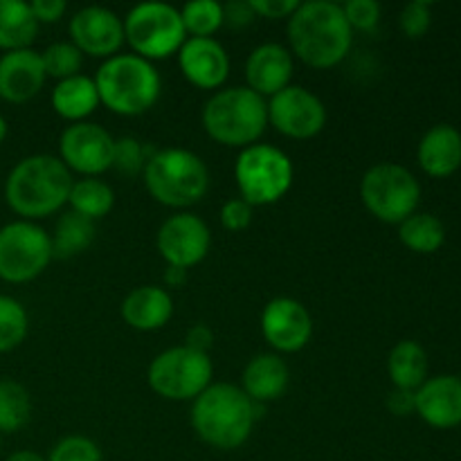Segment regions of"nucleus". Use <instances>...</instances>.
<instances>
[{
    "mask_svg": "<svg viewBox=\"0 0 461 461\" xmlns=\"http://www.w3.org/2000/svg\"><path fill=\"white\" fill-rule=\"evenodd\" d=\"M288 43L291 54L302 63L327 70L345 61L354 43V30L347 23L342 5L333 0H309L300 3L288 18Z\"/></svg>",
    "mask_w": 461,
    "mask_h": 461,
    "instance_id": "obj_1",
    "label": "nucleus"
},
{
    "mask_svg": "<svg viewBox=\"0 0 461 461\" xmlns=\"http://www.w3.org/2000/svg\"><path fill=\"white\" fill-rule=\"evenodd\" d=\"M75 178L72 171L48 153H34L16 162L5 183V201L23 221H39L68 205Z\"/></svg>",
    "mask_w": 461,
    "mask_h": 461,
    "instance_id": "obj_2",
    "label": "nucleus"
},
{
    "mask_svg": "<svg viewBox=\"0 0 461 461\" xmlns=\"http://www.w3.org/2000/svg\"><path fill=\"white\" fill-rule=\"evenodd\" d=\"M259 405L246 392L230 383H212L192 405V428L207 446L234 450L252 435Z\"/></svg>",
    "mask_w": 461,
    "mask_h": 461,
    "instance_id": "obj_3",
    "label": "nucleus"
},
{
    "mask_svg": "<svg viewBox=\"0 0 461 461\" xmlns=\"http://www.w3.org/2000/svg\"><path fill=\"white\" fill-rule=\"evenodd\" d=\"M201 120L214 142L246 149L259 142L268 126V102L248 86H232L207 99Z\"/></svg>",
    "mask_w": 461,
    "mask_h": 461,
    "instance_id": "obj_4",
    "label": "nucleus"
},
{
    "mask_svg": "<svg viewBox=\"0 0 461 461\" xmlns=\"http://www.w3.org/2000/svg\"><path fill=\"white\" fill-rule=\"evenodd\" d=\"M99 102L124 117L147 113L162 90L156 66L138 54H115L97 68L95 75Z\"/></svg>",
    "mask_w": 461,
    "mask_h": 461,
    "instance_id": "obj_5",
    "label": "nucleus"
},
{
    "mask_svg": "<svg viewBox=\"0 0 461 461\" xmlns=\"http://www.w3.org/2000/svg\"><path fill=\"white\" fill-rule=\"evenodd\" d=\"M147 192L167 207L196 205L210 189V169L187 149H160L149 156L142 171Z\"/></svg>",
    "mask_w": 461,
    "mask_h": 461,
    "instance_id": "obj_6",
    "label": "nucleus"
},
{
    "mask_svg": "<svg viewBox=\"0 0 461 461\" xmlns=\"http://www.w3.org/2000/svg\"><path fill=\"white\" fill-rule=\"evenodd\" d=\"M234 178H237L239 198H243L248 205H275L291 189L295 169L291 158L282 149L257 142L241 149L234 162Z\"/></svg>",
    "mask_w": 461,
    "mask_h": 461,
    "instance_id": "obj_7",
    "label": "nucleus"
},
{
    "mask_svg": "<svg viewBox=\"0 0 461 461\" xmlns=\"http://www.w3.org/2000/svg\"><path fill=\"white\" fill-rule=\"evenodd\" d=\"M360 198L374 219L401 225L419 210L421 185L408 167L381 162L365 171L360 180Z\"/></svg>",
    "mask_w": 461,
    "mask_h": 461,
    "instance_id": "obj_8",
    "label": "nucleus"
},
{
    "mask_svg": "<svg viewBox=\"0 0 461 461\" xmlns=\"http://www.w3.org/2000/svg\"><path fill=\"white\" fill-rule=\"evenodd\" d=\"M124 39L138 57L147 61H162L183 48L187 41L180 9L169 3H140L126 14Z\"/></svg>",
    "mask_w": 461,
    "mask_h": 461,
    "instance_id": "obj_9",
    "label": "nucleus"
},
{
    "mask_svg": "<svg viewBox=\"0 0 461 461\" xmlns=\"http://www.w3.org/2000/svg\"><path fill=\"white\" fill-rule=\"evenodd\" d=\"M210 354L189 347H171L151 360L147 372L149 387L167 401H194L212 385Z\"/></svg>",
    "mask_w": 461,
    "mask_h": 461,
    "instance_id": "obj_10",
    "label": "nucleus"
},
{
    "mask_svg": "<svg viewBox=\"0 0 461 461\" xmlns=\"http://www.w3.org/2000/svg\"><path fill=\"white\" fill-rule=\"evenodd\" d=\"M50 234L34 221H12L0 228V279L27 284L52 261Z\"/></svg>",
    "mask_w": 461,
    "mask_h": 461,
    "instance_id": "obj_11",
    "label": "nucleus"
},
{
    "mask_svg": "<svg viewBox=\"0 0 461 461\" xmlns=\"http://www.w3.org/2000/svg\"><path fill=\"white\" fill-rule=\"evenodd\" d=\"M115 138L95 122L68 124L59 138V160L84 178H97L113 167Z\"/></svg>",
    "mask_w": 461,
    "mask_h": 461,
    "instance_id": "obj_12",
    "label": "nucleus"
},
{
    "mask_svg": "<svg viewBox=\"0 0 461 461\" xmlns=\"http://www.w3.org/2000/svg\"><path fill=\"white\" fill-rule=\"evenodd\" d=\"M268 124L286 138L309 140L327 124V108L313 90L291 84L270 97Z\"/></svg>",
    "mask_w": 461,
    "mask_h": 461,
    "instance_id": "obj_13",
    "label": "nucleus"
},
{
    "mask_svg": "<svg viewBox=\"0 0 461 461\" xmlns=\"http://www.w3.org/2000/svg\"><path fill=\"white\" fill-rule=\"evenodd\" d=\"M158 252L167 266L189 270L207 257L212 246V232L201 216L192 212H178L160 225L156 237Z\"/></svg>",
    "mask_w": 461,
    "mask_h": 461,
    "instance_id": "obj_14",
    "label": "nucleus"
},
{
    "mask_svg": "<svg viewBox=\"0 0 461 461\" xmlns=\"http://www.w3.org/2000/svg\"><path fill=\"white\" fill-rule=\"evenodd\" d=\"M261 333L279 354H295L309 345L313 320L306 306L293 297H275L261 311Z\"/></svg>",
    "mask_w": 461,
    "mask_h": 461,
    "instance_id": "obj_15",
    "label": "nucleus"
},
{
    "mask_svg": "<svg viewBox=\"0 0 461 461\" xmlns=\"http://www.w3.org/2000/svg\"><path fill=\"white\" fill-rule=\"evenodd\" d=\"M72 45L79 48L81 54L95 59H111L124 45V23L113 9L90 5L79 9L70 18Z\"/></svg>",
    "mask_w": 461,
    "mask_h": 461,
    "instance_id": "obj_16",
    "label": "nucleus"
},
{
    "mask_svg": "<svg viewBox=\"0 0 461 461\" xmlns=\"http://www.w3.org/2000/svg\"><path fill=\"white\" fill-rule=\"evenodd\" d=\"M414 414L437 430L461 426V376L439 374L414 392Z\"/></svg>",
    "mask_w": 461,
    "mask_h": 461,
    "instance_id": "obj_17",
    "label": "nucleus"
},
{
    "mask_svg": "<svg viewBox=\"0 0 461 461\" xmlns=\"http://www.w3.org/2000/svg\"><path fill=\"white\" fill-rule=\"evenodd\" d=\"M178 66L185 79L203 90L221 88L230 75V57L216 39L187 36L178 50Z\"/></svg>",
    "mask_w": 461,
    "mask_h": 461,
    "instance_id": "obj_18",
    "label": "nucleus"
},
{
    "mask_svg": "<svg viewBox=\"0 0 461 461\" xmlns=\"http://www.w3.org/2000/svg\"><path fill=\"white\" fill-rule=\"evenodd\" d=\"M45 68L36 50H14L0 57V99L7 104H25L43 88Z\"/></svg>",
    "mask_w": 461,
    "mask_h": 461,
    "instance_id": "obj_19",
    "label": "nucleus"
},
{
    "mask_svg": "<svg viewBox=\"0 0 461 461\" xmlns=\"http://www.w3.org/2000/svg\"><path fill=\"white\" fill-rule=\"evenodd\" d=\"M293 54L282 43H261L248 54L246 81L248 88L261 97H273L288 88L293 79Z\"/></svg>",
    "mask_w": 461,
    "mask_h": 461,
    "instance_id": "obj_20",
    "label": "nucleus"
},
{
    "mask_svg": "<svg viewBox=\"0 0 461 461\" xmlns=\"http://www.w3.org/2000/svg\"><path fill=\"white\" fill-rule=\"evenodd\" d=\"M417 160L430 178H448L461 167V133L453 124H437L423 133Z\"/></svg>",
    "mask_w": 461,
    "mask_h": 461,
    "instance_id": "obj_21",
    "label": "nucleus"
},
{
    "mask_svg": "<svg viewBox=\"0 0 461 461\" xmlns=\"http://www.w3.org/2000/svg\"><path fill=\"white\" fill-rule=\"evenodd\" d=\"M291 372L277 354H257L241 374V390L257 405L277 401L286 392Z\"/></svg>",
    "mask_w": 461,
    "mask_h": 461,
    "instance_id": "obj_22",
    "label": "nucleus"
},
{
    "mask_svg": "<svg viewBox=\"0 0 461 461\" xmlns=\"http://www.w3.org/2000/svg\"><path fill=\"white\" fill-rule=\"evenodd\" d=\"M174 315V300L160 286L133 288L122 302V318L135 331H158Z\"/></svg>",
    "mask_w": 461,
    "mask_h": 461,
    "instance_id": "obj_23",
    "label": "nucleus"
},
{
    "mask_svg": "<svg viewBox=\"0 0 461 461\" xmlns=\"http://www.w3.org/2000/svg\"><path fill=\"white\" fill-rule=\"evenodd\" d=\"M99 93L95 79L86 75H75L70 79L57 81L52 88V108L59 117L70 124L86 122L99 106Z\"/></svg>",
    "mask_w": 461,
    "mask_h": 461,
    "instance_id": "obj_24",
    "label": "nucleus"
},
{
    "mask_svg": "<svg viewBox=\"0 0 461 461\" xmlns=\"http://www.w3.org/2000/svg\"><path fill=\"white\" fill-rule=\"evenodd\" d=\"M428 354L417 340H401L387 356V374L394 390L417 392L428 381Z\"/></svg>",
    "mask_w": 461,
    "mask_h": 461,
    "instance_id": "obj_25",
    "label": "nucleus"
},
{
    "mask_svg": "<svg viewBox=\"0 0 461 461\" xmlns=\"http://www.w3.org/2000/svg\"><path fill=\"white\" fill-rule=\"evenodd\" d=\"M39 34V23L32 14L30 3L23 0H0V50L30 48Z\"/></svg>",
    "mask_w": 461,
    "mask_h": 461,
    "instance_id": "obj_26",
    "label": "nucleus"
},
{
    "mask_svg": "<svg viewBox=\"0 0 461 461\" xmlns=\"http://www.w3.org/2000/svg\"><path fill=\"white\" fill-rule=\"evenodd\" d=\"M95 223L84 219V216L75 214V212H66L59 216L54 232L50 234L52 241V257L59 259H72V257L81 255L90 248L95 241Z\"/></svg>",
    "mask_w": 461,
    "mask_h": 461,
    "instance_id": "obj_27",
    "label": "nucleus"
},
{
    "mask_svg": "<svg viewBox=\"0 0 461 461\" xmlns=\"http://www.w3.org/2000/svg\"><path fill=\"white\" fill-rule=\"evenodd\" d=\"M399 239L417 255H432L446 243V228L439 216L430 212H414L399 225Z\"/></svg>",
    "mask_w": 461,
    "mask_h": 461,
    "instance_id": "obj_28",
    "label": "nucleus"
},
{
    "mask_svg": "<svg viewBox=\"0 0 461 461\" xmlns=\"http://www.w3.org/2000/svg\"><path fill=\"white\" fill-rule=\"evenodd\" d=\"M68 203H70V212L95 223V221L104 219L113 210L115 194H113L111 185H106L104 180L81 178L72 183Z\"/></svg>",
    "mask_w": 461,
    "mask_h": 461,
    "instance_id": "obj_29",
    "label": "nucleus"
},
{
    "mask_svg": "<svg viewBox=\"0 0 461 461\" xmlns=\"http://www.w3.org/2000/svg\"><path fill=\"white\" fill-rule=\"evenodd\" d=\"M32 417L30 392L12 378H0V435H14Z\"/></svg>",
    "mask_w": 461,
    "mask_h": 461,
    "instance_id": "obj_30",
    "label": "nucleus"
},
{
    "mask_svg": "<svg viewBox=\"0 0 461 461\" xmlns=\"http://www.w3.org/2000/svg\"><path fill=\"white\" fill-rule=\"evenodd\" d=\"M187 36L194 39H214L216 32L225 23L223 5L216 0H192L180 9Z\"/></svg>",
    "mask_w": 461,
    "mask_h": 461,
    "instance_id": "obj_31",
    "label": "nucleus"
},
{
    "mask_svg": "<svg viewBox=\"0 0 461 461\" xmlns=\"http://www.w3.org/2000/svg\"><path fill=\"white\" fill-rule=\"evenodd\" d=\"M30 318L25 306L9 295H0V354L14 351L27 336Z\"/></svg>",
    "mask_w": 461,
    "mask_h": 461,
    "instance_id": "obj_32",
    "label": "nucleus"
},
{
    "mask_svg": "<svg viewBox=\"0 0 461 461\" xmlns=\"http://www.w3.org/2000/svg\"><path fill=\"white\" fill-rule=\"evenodd\" d=\"M41 61H43L45 75L52 79H70V77L81 75V66H84V54L79 48L68 41H59V43L48 45L41 52Z\"/></svg>",
    "mask_w": 461,
    "mask_h": 461,
    "instance_id": "obj_33",
    "label": "nucleus"
},
{
    "mask_svg": "<svg viewBox=\"0 0 461 461\" xmlns=\"http://www.w3.org/2000/svg\"><path fill=\"white\" fill-rule=\"evenodd\" d=\"M149 162V153L144 149V144L140 140L124 135V138L115 140V151H113V167L117 174L122 176H138L140 171H144Z\"/></svg>",
    "mask_w": 461,
    "mask_h": 461,
    "instance_id": "obj_34",
    "label": "nucleus"
},
{
    "mask_svg": "<svg viewBox=\"0 0 461 461\" xmlns=\"http://www.w3.org/2000/svg\"><path fill=\"white\" fill-rule=\"evenodd\" d=\"M48 461H102V450L88 437L70 435L54 444Z\"/></svg>",
    "mask_w": 461,
    "mask_h": 461,
    "instance_id": "obj_35",
    "label": "nucleus"
},
{
    "mask_svg": "<svg viewBox=\"0 0 461 461\" xmlns=\"http://www.w3.org/2000/svg\"><path fill=\"white\" fill-rule=\"evenodd\" d=\"M399 25L408 39L417 41L428 34L432 25V5L428 0H412L401 9Z\"/></svg>",
    "mask_w": 461,
    "mask_h": 461,
    "instance_id": "obj_36",
    "label": "nucleus"
},
{
    "mask_svg": "<svg viewBox=\"0 0 461 461\" xmlns=\"http://www.w3.org/2000/svg\"><path fill=\"white\" fill-rule=\"evenodd\" d=\"M351 30L372 32L381 23V5L376 0H349L342 5Z\"/></svg>",
    "mask_w": 461,
    "mask_h": 461,
    "instance_id": "obj_37",
    "label": "nucleus"
},
{
    "mask_svg": "<svg viewBox=\"0 0 461 461\" xmlns=\"http://www.w3.org/2000/svg\"><path fill=\"white\" fill-rule=\"evenodd\" d=\"M221 225L228 232H241L252 223V205H248L243 198H230L221 207Z\"/></svg>",
    "mask_w": 461,
    "mask_h": 461,
    "instance_id": "obj_38",
    "label": "nucleus"
},
{
    "mask_svg": "<svg viewBox=\"0 0 461 461\" xmlns=\"http://www.w3.org/2000/svg\"><path fill=\"white\" fill-rule=\"evenodd\" d=\"M250 7L255 16L279 21V18H291L300 3L297 0H250Z\"/></svg>",
    "mask_w": 461,
    "mask_h": 461,
    "instance_id": "obj_39",
    "label": "nucleus"
},
{
    "mask_svg": "<svg viewBox=\"0 0 461 461\" xmlns=\"http://www.w3.org/2000/svg\"><path fill=\"white\" fill-rule=\"evenodd\" d=\"M32 14H34L36 23H59L66 14L68 5L63 0H32L30 3Z\"/></svg>",
    "mask_w": 461,
    "mask_h": 461,
    "instance_id": "obj_40",
    "label": "nucleus"
},
{
    "mask_svg": "<svg viewBox=\"0 0 461 461\" xmlns=\"http://www.w3.org/2000/svg\"><path fill=\"white\" fill-rule=\"evenodd\" d=\"M225 23L234 27H243L255 21V12L250 7V0H234V3L223 5Z\"/></svg>",
    "mask_w": 461,
    "mask_h": 461,
    "instance_id": "obj_41",
    "label": "nucleus"
},
{
    "mask_svg": "<svg viewBox=\"0 0 461 461\" xmlns=\"http://www.w3.org/2000/svg\"><path fill=\"white\" fill-rule=\"evenodd\" d=\"M387 410L396 417H410L414 414V392L392 390L387 394Z\"/></svg>",
    "mask_w": 461,
    "mask_h": 461,
    "instance_id": "obj_42",
    "label": "nucleus"
},
{
    "mask_svg": "<svg viewBox=\"0 0 461 461\" xmlns=\"http://www.w3.org/2000/svg\"><path fill=\"white\" fill-rule=\"evenodd\" d=\"M214 345V333L205 327V324H194L187 331V340H185V347L194 351H201V354H207V349Z\"/></svg>",
    "mask_w": 461,
    "mask_h": 461,
    "instance_id": "obj_43",
    "label": "nucleus"
},
{
    "mask_svg": "<svg viewBox=\"0 0 461 461\" xmlns=\"http://www.w3.org/2000/svg\"><path fill=\"white\" fill-rule=\"evenodd\" d=\"M165 282H167V286H171V288L183 286V284L187 282V270H185V268H176V266H167Z\"/></svg>",
    "mask_w": 461,
    "mask_h": 461,
    "instance_id": "obj_44",
    "label": "nucleus"
},
{
    "mask_svg": "<svg viewBox=\"0 0 461 461\" xmlns=\"http://www.w3.org/2000/svg\"><path fill=\"white\" fill-rule=\"evenodd\" d=\"M5 461H48L43 455L34 453V450H16V453L9 455Z\"/></svg>",
    "mask_w": 461,
    "mask_h": 461,
    "instance_id": "obj_45",
    "label": "nucleus"
},
{
    "mask_svg": "<svg viewBox=\"0 0 461 461\" xmlns=\"http://www.w3.org/2000/svg\"><path fill=\"white\" fill-rule=\"evenodd\" d=\"M5 138H7V120L0 115V144L5 142Z\"/></svg>",
    "mask_w": 461,
    "mask_h": 461,
    "instance_id": "obj_46",
    "label": "nucleus"
},
{
    "mask_svg": "<svg viewBox=\"0 0 461 461\" xmlns=\"http://www.w3.org/2000/svg\"><path fill=\"white\" fill-rule=\"evenodd\" d=\"M0 453H3V435H0Z\"/></svg>",
    "mask_w": 461,
    "mask_h": 461,
    "instance_id": "obj_47",
    "label": "nucleus"
}]
</instances>
